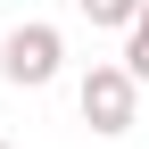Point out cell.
<instances>
[{
    "instance_id": "4",
    "label": "cell",
    "mask_w": 149,
    "mask_h": 149,
    "mask_svg": "<svg viewBox=\"0 0 149 149\" xmlns=\"http://www.w3.org/2000/svg\"><path fill=\"white\" fill-rule=\"evenodd\" d=\"M74 8H83V25H100V33H124L141 17V0H74Z\"/></svg>"
},
{
    "instance_id": "5",
    "label": "cell",
    "mask_w": 149,
    "mask_h": 149,
    "mask_svg": "<svg viewBox=\"0 0 149 149\" xmlns=\"http://www.w3.org/2000/svg\"><path fill=\"white\" fill-rule=\"evenodd\" d=\"M0 149H8V141H0Z\"/></svg>"
},
{
    "instance_id": "1",
    "label": "cell",
    "mask_w": 149,
    "mask_h": 149,
    "mask_svg": "<svg viewBox=\"0 0 149 149\" xmlns=\"http://www.w3.org/2000/svg\"><path fill=\"white\" fill-rule=\"evenodd\" d=\"M58 66H66V33H58V25L25 17V25H8V33H0V74H8L17 91L58 83Z\"/></svg>"
},
{
    "instance_id": "3",
    "label": "cell",
    "mask_w": 149,
    "mask_h": 149,
    "mask_svg": "<svg viewBox=\"0 0 149 149\" xmlns=\"http://www.w3.org/2000/svg\"><path fill=\"white\" fill-rule=\"evenodd\" d=\"M124 74H133V83H149V0H141V17L133 25H124V58H116Z\"/></svg>"
},
{
    "instance_id": "2",
    "label": "cell",
    "mask_w": 149,
    "mask_h": 149,
    "mask_svg": "<svg viewBox=\"0 0 149 149\" xmlns=\"http://www.w3.org/2000/svg\"><path fill=\"white\" fill-rule=\"evenodd\" d=\"M74 108H83V124H91V133H133L141 83H133V74H124L116 58H100V66L83 74V83H74Z\"/></svg>"
}]
</instances>
